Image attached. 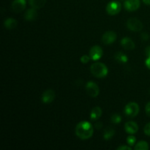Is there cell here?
<instances>
[{"label":"cell","instance_id":"obj_17","mask_svg":"<svg viewBox=\"0 0 150 150\" xmlns=\"http://www.w3.org/2000/svg\"><path fill=\"white\" fill-rule=\"evenodd\" d=\"M29 3L31 7L38 10L42 8L45 5L46 0H29Z\"/></svg>","mask_w":150,"mask_h":150},{"label":"cell","instance_id":"obj_1","mask_svg":"<svg viewBox=\"0 0 150 150\" xmlns=\"http://www.w3.org/2000/svg\"><path fill=\"white\" fill-rule=\"evenodd\" d=\"M76 135L81 140L90 139L93 135L94 129L91 123L86 121H82L76 125Z\"/></svg>","mask_w":150,"mask_h":150},{"label":"cell","instance_id":"obj_2","mask_svg":"<svg viewBox=\"0 0 150 150\" xmlns=\"http://www.w3.org/2000/svg\"><path fill=\"white\" fill-rule=\"evenodd\" d=\"M90 71L96 78H104L108 73V67L102 62L93 63L90 67Z\"/></svg>","mask_w":150,"mask_h":150},{"label":"cell","instance_id":"obj_10","mask_svg":"<svg viewBox=\"0 0 150 150\" xmlns=\"http://www.w3.org/2000/svg\"><path fill=\"white\" fill-rule=\"evenodd\" d=\"M55 92L52 89H47L44 91L42 95V100L44 103L49 104L52 103L55 99Z\"/></svg>","mask_w":150,"mask_h":150},{"label":"cell","instance_id":"obj_16","mask_svg":"<svg viewBox=\"0 0 150 150\" xmlns=\"http://www.w3.org/2000/svg\"><path fill=\"white\" fill-rule=\"evenodd\" d=\"M18 22L16 19L12 18H9L6 19L4 22V26L6 29H13L17 26Z\"/></svg>","mask_w":150,"mask_h":150},{"label":"cell","instance_id":"obj_27","mask_svg":"<svg viewBox=\"0 0 150 150\" xmlns=\"http://www.w3.org/2000/svg\"><path fill=\"white\" fill-rule=\"evenodd\" d=\"M103 127V123L101 122L98 121V122H96L95 124V127L96 129H98V130H99V129H101Z\"/></svg>","mask_w":150,"mask_h":150},{"label":"cell","instance_id":"obj_13","mask_svg":"<svg viewBox=\"0 0 150 150\" xmlns=\"http://www.w3.org/2000/svg\"><path fill=\"white\" fill-rule=\"evenodd\" d=\"M121 45L126 50H133L136 47L135 42H133V40L130 39V38H127V37L122 39Z\"/></svg>","mask_w":150,"mask_h":150},{"label":"cell","instance_id":"obj_12","mask_svg":"<svg viewBox=\"0 0 150 150\" xmlns=\"http://www.w3.org/2000/svg\"><path fill=\"white\" fill-rule=\"evenodd\" d=\"M125 130L127 133L130 135L136 134L139 130V126H138L137 123L135 122H127L125 125Z\"/></svg>","mask_w":150,"mask_h":150},{"label":"cell","instance_id":"obj_26","mask_svg":"<svg viewBox=\"0 0 150 150\" xmlns=\"http://www.w3.org/2000/svg\"><path fill=\"white\" fill-rule=\"evenodd\" d=\"M118 150H131L132 148L130 146H120L119 147H117Z\"/></svg>","mask_w":150,"mask_h":150},{"label":"cell","instance_id":"obj_14","mask_svg":"<svg viewBox=\"0 0 150 150\" xmlns=\"http://www.w3.org/2000/svg\"><path fill=\"white\" fill-rule=\"evenodd\" d=\"M37 16H38L37 9L33 8V7L26 10L24 14L25 19L28 21H32L35 20L37 18Z\"/></svg>","mask_w":150,"mask_h":150},{"label":"cell","instance_id":"obj_6","mask_svg":"<svg viewBox=\"0 0 150 150\" xmlns=\"http://www.w3.org/2000/svg\"><path fill=\"white\" fill-rule=\"evenodd\" d=\"M86 90L88 95L92 98H96L100 93V88L96 83L89 81L86 85Z\"/></svg>","mask_w":150,"mask_h":150},{"label":"cell","instance_id":"obj_5","mask_svg":"<svg viewBox=\"0 0 150 150\" xmlns=\"http://www.w3.org/2000/svg\"><path fill=\"white\" fill-rule=\"evenodd\" d=\"M127 27L133 32H140L143 29V23L136 18H130L127 21Z\"/></svg>","mask_w":150,"mask_h":150},{"label":"cell","instance_id":"obj_23","mask_svg":"<svg viewBox=\"0 0 150 150\" xmlns=\"http://www.w3.org/2000/svg\"><path fill=\"white\" fill-rule=\"evenodd\" d=\"M91 59L90 57L88 55H83L81 57V62L83 64H86L87 62H89V60Z\"/></svg>","mask_w":150,"mask_h":150},{"label":"cell","instance_id":"obj_29","mask_svg":"<svg viewBox=\"0 0 150 150\" xmlns=\"http://www.w3.org/2000/svg\"><path fill=\"white\" fill-rule=\"evenodd\" d=\"M145 64H146V67L150 70V57H148L147 58H146V61H145Z\"/></svg>","mask_w":150,"mask_h":150},{"label":"cell","instance_id":"obj_11","mask_svg":"<svg viewBox=\"0 0 150 150\" xmlns=\"http://www.w3.org/2000/svg\"><path fill=\"white\" fill-rule=\"evenodd\" d=\"M26 5V0H14L12 3V10L15 13H21L24 10Z\"/></svg>","mask_w":150,"mask_h":150},{"label":"cell","instance_id":"obj_8","mask_svg":"<svg viewBox=\"0 0 150 150\" xmlns=\"http://www.w3.org/2000/svg\"><path fill=\"white\" fill-rule=\"evenodd\" d=\"M117 34L114 31H108L105 32L102 37V42L105 45H110L115 42L117 40Z\"/></svg>","mask_w":150,"mask_h":150},{"label":"cell","instance_id":"obj_3","mask_svg":"<svg viewBox=\"0 0 150 150\" xmlns=\"http://www.w3.org/2000/svg\"><path fill=\"white\" fill-rule=\"evenodd\" d=\"M122 9V4L119 1H111L107 4L106 12L110 16H115L118 14Z\"/></svg>","mask_w":150,"mask_h":150},{"label":"cell","instance_id":"obj_7","mask_svg":"<svg viewBox=\"0 0 150 150\" xmlns=\"http://www.w3.org/2000/svg\"><path fill=\"white\" fill-rule=\"evenodd\" d=\"M103 51L99 45H94L89 50V56L90 57L91 59L94 61L99 60L103 57Z\"/></svg>","mask_w":150,"mask_h":150},{"label":"cell","instance_id":"obj_28","mask_svg":"<svg viewBox=\"0 0 150 150\" xmlns=\"http://www.w3.org/2000/svg\"><path fill=\"white\" fill-rule=\"evenodd\" d=\"M145 110H146V113L148 116L150 117V102L148 103L146 105V108H145Z\"/></svg>","mask_w":150,"mask_h":150},{"label":"cell","instance_id":"obj_20","mask_svg":"<svg viewBox=\"0 0 150 150\" xmlns=\"http://www.w3.org/2000/svg\"><path fill=\"white\" fill-rule=\"evenodd\" d=\"M134 149L136 150H148L149 149V146L147 142L142 141V142H139V143L136 144Z\"/></svg>","mask_w":150,"mask_h":150},{"label":"cell","instance_id":"obj_25","mask_svg":"<svg viewBox=\"0 0 150 150\" xmlns=\"http://www.w3.org/2000/svg\"><path fill=\"white\" fill-rule=\"evenodd\" d=\"M141 38H142V39L143 40L146 41L149 40V35H148V33H146V32H143V33L141 35Z\"/></svg>","mask_w":150,"mask_h":150},{"label":"cell","instance_id":"obj_21","mask_svg":"<svg viewBox=\"0 0 150 150\" xmlns=\"http://www.w3.org/2000/svg\"><path fill=\"white\" fill-rule=\"evenodd\" d=\"M111 122L114 124H119L122 121V117L119 114H114L111 117Z\"/></svg>","mask_w":150,"mask_h":150},{"label":"cell","instance_id":"obj_19","mask_svg":"<svg viewBox=\"0 0 150 150\" xmlns=\"http://www.w3.org/2000/svg\"><path fill=\"white\" fill-rule=\"evenodd\" d=\"M115 134V130L111 127H108L105 129L103 133V138L105 140H110Z\"/></svg>","mask_w":150,"mask_h":150},{"label":"cell","instance_id":"obj_31","mask_svg":"<svg viewBox=\"0 0 150 150\" xmlns=\"http://www.w3.org/2000/svg\"><path fill=\"white\" fill-rule=\"evenodd\" d=\"M142 1L146 5H150V0H142Z\"/></svg>","mask_w":150,"mask_h":150},{"label":"cell","instance_id":"obj_18","mask_svg":"<svg viewBox=\"0 0 150 150\" xmlns=\"http://www.w3.org/2000/svg\"><path fill=\"white\" fill-rule=\"evenodd\" d=\"M114 59L116 61L119 62L120 63H126L128 61V58H127V55L125 54L124 53L119 51L114 54Z\"/></svg>","mask_w":150,"mask_h":150},{"label":"cell","instance_id":"obj_9","mask_svg":"<svg viewBox=\"0 0 150 150\" xmlns=\"http://www.w3.org/2000/svg\"><path fill=\"white\" fill-rule=\"evenodd\" d=\"M140 0H125L124 2V7L129 12L136 11L140 7Z\"/></svg>","mask_w":150,"mask_h":150},{"label":"cell","instance_id":"obj_15","mask_svg":"<svg viewBox=\"0 0 150 150\" xmlns=\"http://www.w3.org/2000/svg\"><path fill=\"white\" fill-rule=\"evenodd\" d=\"M102 115V109L100 107L96 106L92 108L90 114V119L93 121H97L98 119L100 118Z\"/></svg>","mask_w":150,"mask_h":150},{"label":"cell","instance_id":"obj_24","mask_svg":"<svg viewBox=\"0 0 150 150\" xmlns=\"http://www.w3.org/2000/svg\"><path fill=\"white\" fill-rule=\"evenodd\" d=\"M144 131L145 134L150 136V122L145 125L144 129Z\"/></svg>","mask_w":150,"mask_h":150},{"label":"cell","instance_id":"obj_22","mask_svg":"<svg viewBox=\"0 0 150 150\" xmlns=\"http://www.w3.org/2000/svg\"><path fill=\"white\" fill-rule=\"evenodd\" d=\"M136 137L133 136H132V135L131 136H129L127 138V143L129 146H134L135 144H136Z\"/></svg>","mask_w":150,"mask_h":150},{"label":"cell","instance_id":"obj_4","mask_svg":"<svg viewBox=\"0 0 150 150\" xmlns=\"http://www.w3.org/2000/svg\"><path fill=\"white\" fill-rule=\"evenodd\" d=\"M139 113V105L135 102H130L125 108V114L130 117H135Z\"/></svg>","mask_w":150,"mask_h":150},{"label":"cell","instance_id":"obj_30","mask_svg":"<svg viewBox=\"0 0 150 150\" xmlns=\"http://www.w3.org/2000/svg\"><path fill=\"white\" fill-rule=\"evenodd\" d=\"M145 54H146V57H150V46L146 47L145 49Z\"/></svg>","mask_w":150,"mask_h":150}]
</instances>
